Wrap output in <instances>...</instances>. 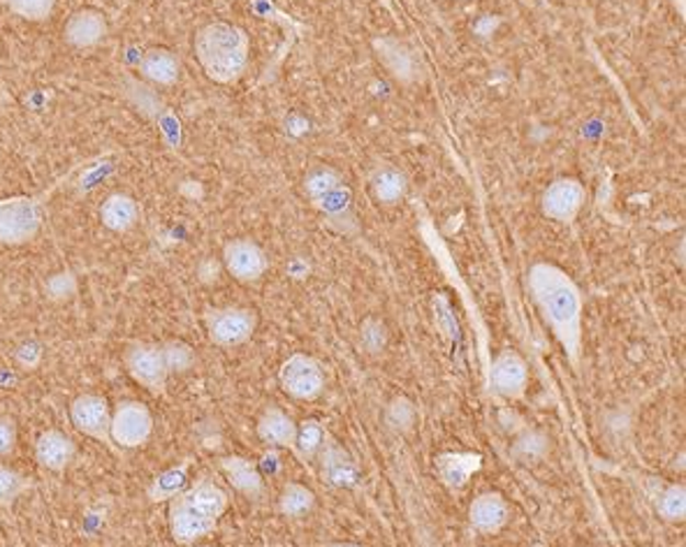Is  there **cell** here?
I'll return each instance as SVG.
<instances>
[{
  "label": "cell",
  "mask_w": 686,
  "mask_h": 547,
  "mask_svg": "<svg viewBox=\"0 0 686 547\" xmlns=\"http://www.w3.org/2000/svg\"><path fill=\"white\" fill-rule=\"evenodd\" d=\"M529 288L563 351L578 360L582 341V293L578 283L552 262H538L529 272Z\"/></svg>",
  "instance_id": "cell-1"
},
{
  "label": "cell",
  "mask_w": 686,
  "mask_h": 547,
  "mask_svg": "<svg viewBox=\"0 0 686 547\" xmlns=\"http://www.w3.org/2000/svg\"><path fill=\"white\" fill-rule=\"evenodd\" d=\"M230 505L228 492L211 478H199L188 490L170 499V534L179 545H193L209 536Z\"/></svg>",
  "instance_id": "cell-2"
},
{
  "label": "cell",
  "mask_w": 686,
  "mask_h": 547,
  "mask_svg": "<svg viewBox=\"0 0 686 547\" xmlns=\"http://www.w3.org/2000/svg\"><path fill=\"white\" fill-rule=\"evenodd\" d=\"M249 52V35L228 22L207 24L195 35L197 64L218 84H232L244 75Z\"/></svg>",
  "instance_id": "cell-3"
},
{
  "label": "cell",
  "mask_w": 686,
  "mask_h": 547,
  "mask_svg": "<svg viewBox=\"0 0 686 547\" xmlns=\"http://www.w3.org/2000/svg\"><path fill=\"white\" fill-rule=\"evenodd\" d=\"M43 202L26 195L0 200V244L22 247L37 237L43 228Z\"/></svg>",
  "instance_id": "cell-4"
},
{
  "label": "cell",
  "mask_w": 686,
  "mask_h": 547,
  "mask_svg": "<svg viewBox=\"0 0 686 547\" xmlns=\"http://www.w3.org/2000/svg\"><path fill=\"white\" fill-rule=\"evenodd\" d=\"M153 434V415L142 401L124 399L112 411V441L116 448H142Z\"/></svg>",
  "instance_id": "cell-5"
},
{
  "label": "cell",
  "mask_w": 686,
  "mask_h": 547,
  "mask_svg": "<svg viewBox=\"0 0 686 547\" xmlns=\"http://www.w3.org/2000/svg\"><path fill=\"white\" fill-rule=\"evenodd\" d=\"M124 364L130 378L142 385L145 390L156 392V395L165 390L170 374L165 367L163 351H160V346H156V343H145V341L128 343V349L124 353Z\"/></svg>",
  "instance_id": "cell-6"
},
{
  "label": "cell",
  "mask_w": 686,
  "mask_h": 547,
  "mask_svg": "<svg viewBox=\"0 0 686 547\" xmlns=\"http://www.w3.org/2000/svg\"><path fill=\"white\" fill-rule=\"evenodd\" d=\"M281 388H284L293 399L309 401L316 399L325 390V372H322L320 362L311 355L297 353L284 362L278 372Z\"/></svg>",
  "instance_id": "cell-7"
},
{
  "label": "cell",
  "mask_w": 686,
  "mask_h": 547,
  "mask_svg": "<svg viewBox=\"0 0 686 547\" xmlns=\"http://www.w3.org/2000/svg\"><path fill=\"white\" fill-rule=\"evenodd\" d=\"M70 420L84 436L100 441L110 451H118L112 441V411L100 395H79L70 403Z\"/></svg>",
  "instance_id": "cell-8"
},
{
  "label": "cell",
  "mask_w": 686,
  "mask_h": 547,
  "mask_svg": "<svg viewBox=\"0 0 686 547\" xmlns=\"http://www.w3.org/2000/svg\"><path fill=\"white\" fill-rule=\"evenodd\" d=\"M258 326V318L251 309H214L207 314V332L209 339L220 349H235L247 343Z\"/></svg>",
  "instance_id": "cell-9"
},
{
  "label": "cell",
  "mask_w": 686,
  "mask_h": 547,
  "mask_svg": "<svg viewBox=\"0 0 686 547\" xmlns=\"http://www.w3.org/2000/svg\"><path fill=\"white\" fill-rule=\"evenodd\" d=\"M376 56L380 60V66L388 70L390 77H395L399 84H418L422 75H425V68H422V60L418 56V52L403 43L399 37H378L374 43Z\"/></svg>",
  "instance_id": "cell-10"
},
{
  "label": "cell",
  "mask_w": 686,
  "mask_h": 547,
  "mask_svg": "<svg viewBox=\"0 0 686 547\" xmlns=\"http://www.w3.org/2000/svg\"><path fill=\"white\" fill-rule=\"evenodd\" d=\"M224 265L241 283H253L267 272V255L251 239H232L224 249Z\"/></svg>",
  "instance_id": "cell-11"
},
{
  "label": "cell",
  "mask_w": 686,
  "mask_h": 547,
  "mask_svg": "<svg viewBox=\"0 0 686 547\" xmlns=\"http://www.w3.org/2000/svg\"><path fill=\"white\" fill-rule=\"evenodd\" d=\"M584 205V186L578 179L561 176L548 186V191L542 193V214L557 220V223H569L573 220Z\"/></svg>",
  "instance_id": "cell-12"
},
{
  "label": "cell",
  "mask_w": 686,
  "mask_h": 547,
  "mask_svg": "<svg viewBox=\"0 0 686 547\" xmlns=\"http://www.w3.org/2000/svg\"><path fill=\"white\" fill-rule=\"evenodd\" d=\"M529 369L524 357L515 351H503L492 362V388L496 395L506 399H519L527 392Z\"/></svg>",
  "instance_id": "cell-13"
},
{
  "label": "cell",
  "mask_w": 686,
  "mask_h": 547,
  "mask_svg": "<svg viewBox=\"0 0 686 547\" xmlns=\"http://www.w3.org/2000/svg\"><path fill=\"white\" fill-rule=\"evenodd\" d=\"M107 35V19L100 10L84 8L75 12L64 29L66 43L75 49H91Z\"/></svg>",
  "instance_id": "cell-14"
},
{
  "label": "cell",
  "mask_w": 686,
  "mask_h": 547,
  "mask_svg": "<svg viewBox=\"0 0 686 547\" xmlns=\"http://www.w3.org/2000/svg\"><path fill=\"white\" fill-rule=\"evenodd\" d=\"M77 455L75 441L60 430H47L35 441V459L52 474L66 471Z\"/></svg>",
  "instance_id": "cell-15"
},
{
  "label": "cell",
  "mask_w": 686,
  "mask_h": 547,
  "mask_svg": "<svg viewBox=\"0 0 686 547\" xmlns=\"http://www.w3.org/2000/svg\"><path fill=\"white\" fill-rule=\"evenodd\" d=\"M511 511L508 503L496 492H485L473 499L469 509V520L473 524V529L480 534H499L503 526L508 524Z\"/></svg>",
  "instance_id": "cell-16"
},
{
  "label": "cell",
  "mask_w": 686,
  "mask_h": 547,
  "mask_svg": "<svg viewBox=\"0 0 686 547\" xmlns=\"http://www.w3.org/2000/svg\"><path fill=\"white\" fill-rule=\"evenodd\" d=\"M258 436L272 448H295L297 424L281 409H267L258 420Z\"/></svg>",
  "instance_id": "cell-17"
},
{
  "label": "cell",
  "mask_w": 686,
  "mask_h": 547,
  "mask_svg": "<svg viewBox=\"0 0 686 547\" xmlns=\"http://www.w3.org/2000/svg\"><path fill=\"white\" fill-rule=\"evenodd\" d=\"M220 471L226 474L232 488L249 499H258L265 492V482H262L260 471L255 464H251L247 457H226L220 459Z\"/></svg>",
  "instance_id": "cell-18"
},
{
  "label": "cell",
  "mask_w": 686,
  "mask_h": 547,
  "mask_svg": "<svg viewBox=\"0 0 686 547\" xmlns=\"http://www.w3.org/2000/svg\"><path fill=\"white\" fill-rule=\"evenodd\" d=\"M369 189L374 200L382 207H392L397 202L403 200L409 189L407 174H403L399 168L395 166H380L374 170L371 179H369Z\"/></svg>",
  "instance_id": "cell-19"
},
{
  "label": "cell",
  "mask_w": 686,
  "mask_h": 547,
  "mask_svg": "<svg viewBox=\"0 0 686 547\" xmlns=\"http://www.w3.org/2000/svg\"><path fill=\"white\" fill-rule=\"evenodd\" d=\"M100 218H103L105 228L112 232H128L137 226L139 220V207L130 195L114 193L110 195L103 207H100Z\"/></svg>",
  "instance_id": "cell-20"
},
{
  "label": "cell",
  "mask_w": 686,
  "mask_h": 547,
  "mask_svg": "<svg viewBox=\"0 0 686 547\" xmlns=\"http://www.w3.org/2000/svg\"><path fill=\"white\" fill-rule=\"evenodd\" d=\"M139 72H142L145 79H149L151 84L172 87L179 79L181 66H179V58L172 52L149 49L142 56V60H139Z\"/></svg>",
  "instance_id": "cell-21"
},
{
  "label": "cell",
  "mask_w": 686,
  "mask_h": 547,
  "mask_svg": "<svg viewBox=\"0 0 686 547\" xmlns=\"http://www.w3.org/2000/svg\"><path fill=\"white\" fill-rule=\"evenodd\" d=\"M320 455H322V471H325L328 480L336 485V488H353V485L357 482V469L348 459V455L330 443L322 445Z\"/></svg>",
  "instance_id": "cell-22"
},
{
  "label": "cell",
  "mask_w": 686,
  "mask_h": 547,
  "mask_svg": "<svg viewBox=\"0 0 686 547\" xmlns=\"http://www.w3.org/2000/svg\"><path fill=\"white\" fill-rule=\"evenodd\" d=\"M186 480H188V461L172 466V469L160 474L147 492L149 501L160 503V501H170L174 499L179 492L186 490Z\"/></svg>",
  "instance_id": "cell-23"
},
{
  "label": "cell",
  "mask_w": 686,
  "mask_h": 547,
  "mask_svg": "<svg viewBox=\"0 0 686 547\" xmlns=\"http://www.w3.org/2000/svg\"><path fill=\"white\" fill-rule=\"evenodd\" d=\"M478 464L480 461L476 455H443L438 459V474L450 488H461V485H467Z\"/></svg>",
  "instance_id": "cell-24"
},
{
  "label": "cell",
  "mask_w": 686,
  "mask_h": 547,
  "mask_svg": "<svg viewBox=\"0 0 686 547\" xmlns=\"http://www.w3.org/2000/svg\"><path fill=\"white\" fill-rule=\"evenodd\" d=\"M313 503H316V497L309 488H305V485H299V482H288L284 492H281L278 511L288 517H299L309 513L313 509Z\"/></svg>",
  "instance_id": "cell-25"
},
{
  "label": "cell",
  "mask_w": 686,
  "mask_h": 547,
  "mask_svg": "<svg viewBox=\"0 0 686 547\" xmlns=\"http://www.w3.org/2000/svg\"><path fill=\"white\" fill-rule=\"evenodd\" d=\"M28 488H31V480L24 474H19L10 469V466L0 464V509L10 511L19 501V497H22Z\"/></svg>",
  "instance_id": "cell-26"
},
{
  "label": "cell",
  "mask_w": 686,
  "mask_h": 547,
  "mask_svg": "<svg viewBox=\"0 0 686 547\" xmlns=\"http://www.w3.org/2000/svg\"><path fill=\"white\" fill-rule=\"evenodd\" d=\"M325 438H328V434H325V430H322V424L318 420H305L297 428L295 448L305 457H316V455H320L322 445L328 443Z\"/></svg>",
  "instance_id": "cell-27"
},
{
  "label": "cell",
  "mask_w": 686,
  "mask_h": 547,
  "mask_svg": "<svg viewBox=\"0 0 686 547\" xmlns=\"http://www.w3.org/2000/svg\"><path fill=\"white\" fill-rule=\"evenodd\" d=\"M160 351H163V360H165V367H168V374H186L195 367V351L188 346V343L184 341H168L160 346Z\"/></svg>",
  "instance_id": "cell-28"
},
{
  "label": "cell",
  "mask_w": 686,
  "mask_h": 547,
  "mask_svg": "<svg viewBox=\"0 0 686 547\" xmlns=\"http://www.w3.org/2000/svg\"><path fill=\"white\" fill-rule=\"evenodd\" d=\"M656 509H659V515L663 520L668 522H682L684 515H686V490L684 485H671V488H665L656 501Z\"/></svg>",
  "instance_id": "cell-29"
},
{
  "label": "cell",
  "mask_w": 686,
  "mask_h": 547,
  "mask_svg": "<svg viewBox=\"0 0 686 547\" xmlns=\"http://www.w3.org/2000/svg\"><path fill=\"white\" fill-rule=\"evenodd\" d=\"M339 189V176L332 170L320 168L307 179V191L316 202H330Z\"/></svg>",
  "instance_id": "cell-30"
},
{
  "label": "cell",
  "mask_w": 686,
  "mask_h": 547,
  "mask_svg": "<svg viewBox=\"0 0 686 547\" xmlns=\"http://www.w3.org/2000/svg\"><path fill=\"white\" fill-rule=\"evenodd\" d=\"M3 3L28 22H43L56 8V0H3Z\"/></svg>",
  "instance_id": "cell-31"
},
{
  "label": "cell",
  "mask_w": 686,
  "mask_h": 547,
  "mask_svg": "<svg viewBox=\"0 0 686 547\" xmlns=\"http://www.w3.org/2000/svg\"><path fill=\"white\" fill-rule=\"evenodd\" d=\"M415 420V409L409 399H395L388 409V422L395 430H409Z\"/></svg>",
  "instance_id": "cell-32"
},
{
  "label": "cell",
  "mask_w": 686,
  "mask_h": 547,
  "mask_svg": "<svg viewBox=\"0 0 686 547\" xmlns=\"http://www.w3.org/2000/svg\"><path fill=\"white\" fill-rule=\"evenodd\" d=\"M16 448V424L10 418H0V457L12 455Z\"/></svg>",
  "instance_id": "cell-33"
},
{
  "label": "cell",
  "mask_w": 686,
  "mask_h": 547,
  "mask_svg": "<svg viewBox=\"0 0 686 547\" xmlns=\"http://www.w3.org/2000/svg\"><path fill=\"white\" fill-rule=\"evenodd\" d=\"M330 547H362V545H355V543H334Z\"/></svg>",
  "instance_id": "cell-34"
},
{
  "label": "cell",
  "mask_w": 686,
  "mask_h": 547,
  "mask_svg": "<svg viewBox=\"0 0 686 547\" xmlns=\"http://www.w3.org/2000/svg\"><path fill=\"white\" fill-rule=\"evenodd\" d=\"M199 547H214V545H199Z\"/></svg>",
  "instance_id": "cell-35"
}]
</instances>
